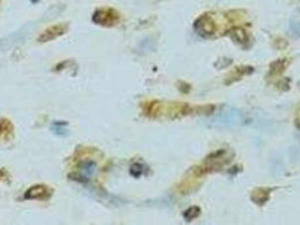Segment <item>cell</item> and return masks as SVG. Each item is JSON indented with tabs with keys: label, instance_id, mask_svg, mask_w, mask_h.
<instances>
[{
	"label": "cell",
	"instance_id": "11",
	"mask_svg": "<svg viewBox=\"0 0 300 225\" xmlns=\"http://www.w3.org/2000/svg\"><path fill=\"white\" fill-rule=\"evenodd\" d=\"M289 31L291 36L295 38H300V20H291Z\"/></svg>",
	"mask_w": 300,
	"mask_h": 225
},
{
	"label": "cell",
	"instance_id": "6",
	"mask_svg": "<svg viewBox=\"0 0 300 225\" xmlns=\"http://www.w3.org/2000/svg\"><path fill=\"white\" fill-rule=\"evenodd\" d=\"M270 192L271 190L268 188H257L252 194V201L259 205H263L269 201Z\"/></svg>",
	"mask_w": 300,
	"mask_h": 225
},
{
	"label": "cell",
	"instance_id": "12",
	"mask_svg": "<svg viewBox=\"0 0 300 225\" xmlns=\"http://www.w3.org/2000/svg\"><path fill=\"white\" fill-rule=\"evenodd\" d=\"M130 172L132 176L139 177L144 174V166H141V164H134L130 169Z\"/></svg>",
	"mask_w": 300,
	"mask_h": 225
},
{
	"label": "cell",
	"instance_id": "4",
	"mask_svg": "<svg viewBox=\"0 0 300 225\" xmlns=\"http://www.w3.org/2000/svg\"><path fill=\"white\" fill-rule=\"evenodd\" d=\"M194 28L199 35L203 37H209L213 35L214 32H216L217 25L214 23V20L212 19L211 16L208 14H204L196 19L194 24Z\"/></svg>",
	"mask_w": 300,
	"mask_h": 225
},
{
	"label": "cell",
	"instance_id": "8",
	"mask_svg": "<svg viewBox=\"0 0 300 225\" xmlns=\"http://www.w3.org/2000/svg\"><path fill=\"white\" fill-rule=\"evenodd\" d=\"M229 35L230 37L233 38V40L235 42H238V43H245L247 41V34L246 32L244 31L243 28H239V27H235L231 29V31L229 32Z\"/></svg>",
	"mask_w": 300,
	"mask_h": 225
},
{
	"label": "cell",
	"instance_id": "5",
	"mask_svg": "<svg viewBox=\"0 0 300 225\" xmlns=\"http://www.w3.org/2000/svg\"><path fill=\"white\" fill-rule=\"evenodd\" d=\"M68 29H69V24L67 23H60V24L52 25L41 33V35L38 36L37 41L40 43L51 42L55 40V38L64 35V34L68 32Z\"/></svg>",
	"mask_w": 300,
	"mask_h": 225
},
{
	"label": "cell",
	"instance_id": "10",
	"mask_svg": "<svg viewBox=\"0 0 300 225\" xmlns=\"http://www.w3.org/2000/svg\"><path fill=\"white\" fill-rule=\"evenodd\" d=\"M200 212H201V210L198 206L190 207V209L184 212V219H185L187 222H191V221L198 218V216L200 215Z\"/></svg>",
	"mask_w": 300,
	"mask_h": 225
},
{
	"label": "cell",
	"instance_id": "13",
	"mask_svg": "<svg viewBox=\"0 0 300 225\" xmlns=\"http://www.w3.org/2000/svg\"><path fill=\"white\" fill-rule=\"evenodd\" d=\"M8 178V174L5 169H0V181L6 180Z\"/></svg>",
	"mask_w": 300,
	"mask_h": 225
},
{
	"label": "cell",
	"instance_id": "2",
	"mask_svg": "<svg viewBox=\"0 0 300 225\" xmlns=\"http://www.w3.org/2000/svg\"><path fill=\"white\" fill-rule=\"evenodd\" d=\"M121 20L120 12L111 7H103L97 9L93 15V21L97 25L104 26V27H112Z\"/></svg>",
	"mask_w": 300,
	"mask_h": 225
},
{
	"label": "cell",
	"instance_id": "9",
	"mask_svg": "<svg viewBox=\"0 0 300 225\" xmlns=\"http://www.w3.org/2000/svg\"><path fill=\"white\" fill-rule=\"evenodd\" d=\"M288 63L289 61H287V60H278V61L271 64V73H273V75H280V73L286 70Z\"/></svg>",
	"mask_w": 300,
	"mask_h": 225
},
{
	"label": "cell",
	"instance_id": "3",
	"mask_svg": "<svg viewBox=\"0 0 300 225\" xmlns=\"http://www.w3.org/2000/svg\"><path fill=\"white\" fill-rule=\"evenodd\" d=\"M54 190L45 184H36L25 192L24 198L27 201H49Z\"/></svg>",
	"mask_w": 300,
	"mask_h": 225
},
{
	"label": "cell",
	"instance_id": "1",
	"mask_svg": "<svg viewBox=\"0 0 300 225\" xmlns=\"http://www.w3.org/2000/svg\"><path fill=\"white\" fill-rule=\"evenodd\" d=\"M244 123V115L235 108L227 107L222 110L220 112H218L216 116L209 120V125L212 127L218 128H227L238 126Z\"/></svg>",
	"mask_w": 300,
	"mask_h": 225
},
{
	"label": "cell",
	"instance_id": "7",
	"mask_svg": "<svg viewBox=\"0 0 300 225\" xmlns=\"http://www.w3.org/2000/svg\"><path fill=\"white\" fill-rule=\"evenodd\" d=\"M14 133V125L9 119L0 120V138H9Z\"/></svg>",
	"mask_w": 300,
	"mask_h": 225
},
{
	"label": "cell",
	"instance_id": "14",
	"mask_svg": "<svg viewBox=\"0 0 300 225\" xmlns=\"http://www.w3.org/2000/svg\"><path fill=\"white\" fill-rule=\"evenodd\" d=\"M38 1H40V0H32V2H33V3H34V2L36 3V2H38Z\"/></svg>",
	"mask_w": 300,
	"mask_h": 225
}]
</instances>
